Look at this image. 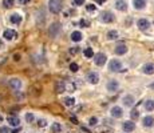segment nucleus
<instances>
[{"mask_svg":"<svg viewBox=\"0 0 154 133\" xmlns=\"http://www.w3.org/2000/svg\"><path fill=\"white\" fill-rule=\"evenodd\" d=\"M79 25H81V27H90V23H88L87 20H84V19H82L81 22H79Z\"/></svg>","mask_w":154,"mask_h":133,"instance_id":"nucleus-38","label":"nucleus"},{"mask_svg":"<svg viewBox=\"0 0 154 133\" xmlns=\"http://www.w3.org/2000/svg\"><path fill=\"white\" fill-rule=\"evenodd\" d=\"M83 55L86 56V57L91 59L92 56H94V52H92V48H86V49L83 51Z\"/></svg>","mask_w":154,"mask_h":133,"instance_id":"nucleus-29","label":"nucleus"},{"mask_svg":"<svg viewBox=\"0 0 154 133\" xmlns=\"http://www.w3.org/2000/svg\"><path fill=\"white\" fill-rule=\"evenodd\" d=\"M8 85H10V88L14 90H19L20 88H22V80L18 79V77H12V79L8 80Z\"/></svg>","mask_w":154,"mask_h":133,"instance_id":"nucleus-5","label":"nucleus"},{"mask_svg":"<svg viewBox=\"0 0 154 133\" xmlns=\"http://www.w3.org/2000/svg\"><path fill=\"white\" fill-rule=\"evenodd\" d=\"M7 122L11 126H14V128H18L20 125V120H19L18 116H10V117H7Z\"/></svg>","mask_w":154,"mask_h":133,"instance_id":"nucleus-17","label":"nucleus"},{"mask_svg":"<svg viewBox=\"0 0 154 133\" xmlns=\"http://www.w3.org/2000/svg\"><path fill=\"white\" fill-rule=\"evenodd\" d=\"M86 0H74V5H83Z\"/></svg>","mask_w":154,"mask_h":133,"instance_id":"nucleus-40","label":"nucleus"},{"mask_svg":"<svg viewBox=\"0 0 154 133\" xmlns=\"http://www.w3.org/2000/svg\"><path fill=\"white\" fill-rule=\"evenodd\" d=\"M36 125L39 126V128H46L47 126V120H44V119H39L36 122Z\"/></svg>","mask_w":154,"mask_h":133,"instance_id":"nucleus-31","label":"nucleus"},{"mask_svg":"<svg viewBox=\"0 0 154 133\" xmlns=\"http://www.w3.org/2000/svg\"><path fill=\"white\" fill-rule=\"evenodd\" d=\"M18 132H19V129H15L14 132H11V133H18Z\"/></svg>","mask_w":154,"mask_h":133,"instance_id":"nucleus-44","label":"nucleus"},{"mask_svg":"<svg viewBox=\"0 0 154 133\" xmlns=\"http://www.w3.org/2000/svg\"><path fill=\"white\" fill-rule=\"evenodd\" d=\"M146 5V1L145 0H133V7L136 9H143Z\"/></svg>","mask_w":154,"mask_h":133,"instance_id":"nucleus-22","label":"nucleus"},{"mask_svg":"<svg viewBox=\"0 0 154 133\" xmlns=\"http://www.w3.org/2000/svg\"><path fill=\"white\" fill-rule=\"evenodd\" d=\"M137 27H138L140 31H147V29L150 28V22L146 20V19H140L137 22Z\"/></svg>","mask_w":154,"mask_h":133,"instance_id":"nucleus-8","label":"nucleus"},{"mask_svg":"<svg viewBox=\"0 0 154 133\" xmlns=\"http://www.w3.org/2000/svg\"><path fill=\"white\" fill-rule=\"evenodd\" d=\"M26 121L28 122V124H31V122L35 121V116H34V113H26Z\"/></svg>","mask_w":154,"mask_h":133,"instance_id":"nucleus-30","label":"nucleus"},{"mask_svg":"<svg viewBox=\"0 0 154 133\" xmlns=\"http://www.w3.org/2000/svg\"><path fill=\"white\" fill-rule=\"evenodd\" d=\"M122 129L125 130L126 133H130V132H133V130L136 129V124L131 122V121H125L123 124H122Z\"/></svg>","mask_w":154,"mask_h":133,"instance_id":"nucleus-16","label":"nucleus"},{"mask_svg":"<svg viewBox=\"0 0 154 133\" xmlns=\"http://www.w3.org/2000/svg\"><path fill=\"white\" fill-rule=\"evenodd\" d=\"M142 72L145 75H154V64L153 63H146L142 67Z\"/></svg>","mask_w":154,"mask_h":133,"instance_id":"nucleus-15","label":"nucleus"},{"mask_svg":"<svg viewBox=\"0 0 154 133\" xmlns=\"http://www.w3.org/2000/svg\"><path fill=\"white\" fill-rule=\"evenodd\" d=\"M86 80L90 84H98L99 83V75L97 72H88L86 75Z\"/></svg>","mask_w":154,"mask_h":133,"instance_id":"nucleus-9","label":"nucleus"},{"mask_svg":"<svg viewBox=\"0 0 154 133\" xmlns=\"http://www.w3.org/2000/svg\"><path fill=\"white\" fill-rule=\"evenodd\" d=\"M101 22H103V23H113L114 22V15L111 14L110 11H105V12H102L101 14Z\"/></svg>","mask_w":154,"mask_h":133,"instance_id":"nucleus-7","label":"nucleus"},{"mask_svg":"<svg viewBox=\"0 0 154 133\" xmlns=\"http://www.w3.org/2000/svg\"><path fill=\"white\" fill-rule=\"evenodd\" d=\"M142 125L145 126V128H151V126H154V117H151V116H146V117H143Z\"/></svg>","mask_w":154,"mask_h":133,"instance_id":"nucleus-18","label":"nucleus"},{"mask_svg":"<svg viewBox=\"0 0 154 133\" xmlns=\"http://www.w3.org/2000/svg\"><path fill=\"white\" fill-rule=\"evenodd\" d=\"M97 3H98V4H103V3H106V0H97Z\"/></svg>","mask_w":154,"mask_h":133,"instance_id":"nucleus-42","label":"nucleus"},{"mask_svg":"<svg viewBox=\"0 0 154 133\" xmlns=\"http://www.w3.org/2000/svg\"><path fill=\"white\" fill-rule=\"evenodd\" d=\"M109 71L110 72H123V67H122V63L117 59H113V60L109 63Z\"/></svg>","mask_w":154,"mask_h":133,"instance_id":"nucleus-2","label":"nucleus"},{"mask_svg":"<svg viewBox=\"0 0 154 133\" xmlns=\"http://www.w3.org/2000/svg\"><path fill=\"white\" fill-rule=\"evenodd\" d=\"M79 51H81V48H79V47H71L70 48V53L71 55H77Z\"/></svg>","mask_w":154,"mask_h":133,"instance_id":"nucleus-37","label":"nucleus"},{"mask_svg":"<svg viewBox=\"0 0 154 133\" xmlns=\"http://www.w3.org/2000/svg\"><path fill=\"white\" fill-rule=\"evenodd\" d=\"M51 130L52 133H60V130H62V125L59 124V122H54L51 125Z\"/></svg>","mask_w":154,"mask_h":133,"instance_id":"nucleus-28","label":"nucleus"},{"mask_svg":"<svg viewBox=\"0 0 154 133\" xmlns=\"http://www.w3.org/2000/svg\"><path fill=\"white\" fill-rule=\"evenodd\" d=\"M16 37H18V32H16L15 29H4V32H3V39L4 40L11 41V40L16 39Z\"/></svg>","mask_w":154,"mask_h":133,"instance_id":"nucleus-6","label":"nucleus"},{"mask_svg":"<svg viewBox=\"0 0 154 133\" xmlns=\"http://www.w3.org/2000/svg\"><path fill=\"white\" fill-rule=\"evenodd\" d=\"M143 108L147 112H153L154 111V100H146L143 103Z\"/></svg>","mask_w":154,"mask_h":133,"instance_id":"nucleus-24","label":"nucleus"},{"mask_svg":"<svg viewBox=\"0 0 154 133\" xmlns=\"http://www.w3.org/2000/svg\"><path fill=\"white\" fill-rule=\"evenodd\" d=\"M106 88H107V90H109V92H117L118 88H119V83H118L117 80L111 79V80H109V81H107Z\"/></svg>","mask_w":154,"mask_h":133,"instance_id":"nucleus-10","label":"nucleus"},{"mask_svg":"<svg viewBox=\"0 0 154 133\" xmlns=\"http://www.w3.org/2000/svg\"><path fill=\"white\" fill-rule=\"evenodd\" d=\"M127 49H129L127 45L123 44V43H121L114 48V52H115V55H118V56H122V55H125L126 52H127Z\"/></svg>","mask_w":154,"mask_h":133,"instance_id":"nucleus-13","label":"nucleus"},{"mask_svg":"<svg viewBox=\"0 0 154 133\" xmlns=\"http://www.w3.org/2000/svg\"><path fill=\"white\" fill-rule=\"evenodd\" d=\"M92 57H94V63H95L98 67H103V65L106 64V61H107V56L105 53H102V52L94 55Z\"/></svg>","mask_w":154,"mask_h":133,"instance_id":"nucleus-4","label":"nucleus"},{"mask_svg":"<svg viewBox=\"0 0 154 133\" xmlns=\"http://www.w3.org/2000/svg\"><path fill=\"white\" fill-rule=\"evenodd\" d=\"M60 31H62V24L60 23H52L50 25V28H48V33H50L51 37H58Z\"/></svg>","mask_w":154,"mask_h":133,"instance_id":"nucleus-3","label":"nucleus"},{"mask_svg":"<svg viewBox=\"0 0 154 133\" xmlns=\"http://www.w3.org/2000/svg\"><path fill=\"white\" fill-rule=\"evenodd\" d=\"M71 40L73 41H75V43H78V41H82V39H83V35H82V32H79V31H74L73 33H71Z\"/></svg>","mask_w":154,"mask_h":133,"instance_id":"nucleus-21","label":"nucleus"},{"mask_svg":"<svg viewBox=\"0 0 154 133\" xmlns=\"http://www.w3.org/2000/svg\"><path fill=\"white\" fill-rule=\"evenodd\" d=\"M22 20H23L22 15L18 14V12H15V14L10 15V23H11V24H14V25H19L20 23H22Z\"/></svg>","mask_w":154,"mask_h":133,"instance_id":"nucleus-12","label":"nucleus"},{"mask_svg":"<svg viewBox=\"0 0 154 133\" xmlns=\"http://www.w3.org/2000/svg\"><path fill=\"white\" fill-rule=\"evenodd\" d=\"M0 133H11L8 126H0Z\"/></svg>","mask_w":154,"mask_h":133,"instance_id":"nucleus-39","label":"nucleus"},{"mask_svg":"<svg viewBox=\"0 0 154 133\" xmlns=\"http://www.w3.org/2000/svg\"><path fill=\"white\" fill-rule=\"evenodd\" d=\"M107 39L109 40H117L118 39V32L117 31H114V29H111V31H109L107 32Z\"/></svg>","mask_w":154,"mask_h":133,"instance_id":"nucleus-27","label":"nucleus"},{"mask_svg":"<svg viewBox=\"0 0 154 133\" xmlns=\"http://www.w3.org/2000/svg\"><path fill=\"white\" fill-rule=\"evenodd\" d=\"M150 86H151V88H154V83H153V84H151V85H150Z\"/></svg>","mask_w":154,"mask_h":133,"instance_id":"nucleus-45","label":"nucleus"},{"mask_svg":"<svg viewBox=\"0 0 154 133\" xmlns=\"http://www.w3.org/2000/svg\"><path fill=\"white\" fill-rule=\"evenodd\" d=\"M77 89V84L74 83V81H64V90L66 92H75Z\"/></svg>","mask_w":154,"mask_h":133,"instance_id":"nucleus-20","label":"nucleus"},{"mask_svg":"<svg viewBox=\"0 0 154 133\" xmlns=\"http://www.w3.org/2000/svg\"><path fill=\"white\" fill-rule=\"evenodd\" d=\"M0 122H3V116L0 115Z\"/></svg>","mask_w":154,"mask_h":133,"instance_id":"nucleus-43","label":"nucleus"},{"mask_svg":"<svg viewBox=\"0 0 154 133\" xmlns=\"http://www.w3.org/2000/svg\"><path fill=\"white\" fill-rule=\"evenodd\" d=\"M115 8H117L118 11L125 12L127 9V3H126L125 0H117L115 1Z\"/></svg>","mask_w":154,"mask_h":133,"instance_id":"nucleus-19","label":"nucleus"},{"mask_svg":"<svg viewBox=\"0 0 154 133\" xmlns=\"http://www.w3.org/2000/svg\"><path fill=\"white\" fill-rule=\"evenodd\" d=\"M122 103H123L125 107L131 108L133 105H134V103H136V99H134L133 95H126V96H123V99H122Z\"/></svg>","mask_w":154,"mask_h":133,"instance_id":"nucleus-11","label":"nucleus"},{"mask_svg":"<svg viewBox=\"0 0 154 133\" xmlns=\"http://www.w3.org/2000/svg\"><path fill=\"white\" fill-rule=\"evenodd\" d=\"M78 69H79V65L77 63H71L70 64V71L71 72H78Z\"/></svg>","mask_w":154,"mask_h":133,"instance_id":"nucleus-35","label":"nucleus"},{"mask_svg":"<svg viewBox=\"0 0 154 133\" xmlns=\"http://www.w3.org/2000/svg\"><path fill=\"white\" fill-rule=\"evenodd\" d=\"M14 4H15V0H3V1H1V5H3V8H5V9L12 8Z\"/></svg>","mask_w":154,"mask_h":133,"instance_id":"nucleus-26","label":"nucleus"},{"mask_svg":"<svg viewBox=\"0 0 154 133\" xmlns=\"http://www.w3.org/2000/svg\"><path fill=\"white\" fill-rule=\"evenodd\" d=\"M48 9L51 14H59L63 9V0H48Z\"/></svg>","mask_w":154,"mask_h":133,"instance_id":"nucleus-1","label":"nucleus"},{"mask_svg":"<svg viewBox=\"0 0 154 133\" xmlns=\"http://www.w3.org/2000/svg\"><path fill=\"white\" fill-rule=\"evenodd\" d=\"M107 132H111V129L107 128V126H99V128H97V133H107Z\"/></svg>","mask_w":154,"mask_h":133,"instance_id":"nucleus-32","label":"nucleus"},{"mask_svg":"<svg viewBox=\"0 0 154 133\" xmlns=\"http://www.w3.org/2000/svg\"><path fill=\"white\" fill-rule=\"evenodd\" d=\"M55 90H56V93L66 92V90H64V81H62V80L56 81V83H55Z\"/></svg>","mask_w":154,"mask_h":133,"instance_id":"nucleus-23","label":"nucleus"},{"mask_svg":"<svg viewBox=\"0 0 154 133\" xmlns=\"http://www.w3.org/2000/svg\"><path fill=\"white\" fill-rule=\"evenodd\" d=\"M70 133H75V132H70Z\"/></svg>","mask_w":154,"mask_h":133,"instance_id":"nucleus-46","label":"nucleus"},{"mask_svg":"<svg viewBox=\"0 0 154 133\" xmlns=\"http://www.w3.org/2000/svg\"><path fill=\"white\" fill-rule=\"evenodd\" d=\"M111 116H113L114 119H121L122 116H123V109L121 107H113L110 111Z\"/></svg>","mask_w":154,"mask_h":133,"instance_id":"nucleus-14","label":"nucleus"},{"mask_svg":"<svg viewBox=\"0 0 154 133\" xmlns=\"http://www.w3.org/2000/svg\"><path fill=\"white\" fill-rule=\"evenodd\" d=\"M88 125L97 126L98 125V119H97V117H90V119H88Z\"/></svg>","mask_w":154,"mask_h":133,"instance_id":"nucleus-33","label":"nucleus"},{"mask_svg":"<svg viewBox=\"0 0 154 133\" xmlns=\"http://www.w3.org/2000/svg\"><path fill=\"white\" fill-rule=\"evenodd\" d=\"M130 117H131L133 120H137L138 117H140V112L137 111V109H133V111L130 112Z\"/></svg>","mask_w":154,"mask_h":133,"instance_id":"nucleus-34","label":"nucleus"},{"mask_svg":"<svg viewBox=\"0 0 154 133\" xmlns=\"http://www.w3.org/2000/svg\"><path fill=\"white\" fill-rule=\"evenodd\" d=\"M29 1H31V0H18V3L23 4V5H24V4H28Z\"/></svg>","mask_w":154,"mask_h":133,"instance_id":"nucleus-41","label":"nucleus"},{"mask_svg":"<svg viewBox=\"0 0 154 133\" xmlns=\"http://www.w3.org/2000/svg\"><path fill=\"white\" fill-rule=\"evenodd\" d=\"M63 104L66 105V107H73L75 104V99L74 97H64L63 99Z\"/></svg>","mask_w":154,"mask_h":133,"instance_id":"nucleus-25","label":"nucleus"},{"mask_svg":"<svg viewBox=\"0 0 154 133\" xmlns=\"http://www.w3.org/2000/svg\"><path fill=\"white\" fill-rule=\"evenodd\" d=\"M86 9H87L88 12H95L97 11V7L94 5V4H87V5H86Z\"/></svg>","mask_w":154,"mask_h":133,"instance_id":"nucleus-36","label":"nucleus"}]
</instances>
